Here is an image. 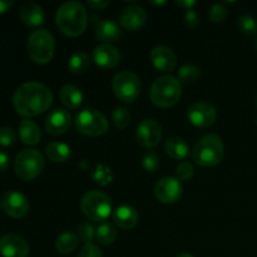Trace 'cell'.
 I'll return each instance as SVG.
<instances>
[{
	"mask_svg": "<svg viewBox=\"0 0 257 257\" xmlns=\"http://www.w3.org/2000/svg\"><path fill=\"white\" fill-rule=\"evenodd\" d=\"M53 94L47 85L38 82L23 83L13 95V105L23 117H35L49 109Z\"/></svg>",
	"mask_w": 257,
	"mask_h": 257,
	"instance_id": "1",
	"label": "cell"
},
{
	"mask_svg": "<svg viewBox=\"0 0 257 257\" xmlns=\"http://www.w3.org/2000/svg\"><path fill=\"white\" fill-rule=\"evenodd\" d=\"M55 22L63 34L72 38L79 37L87 28L88 12L84 5L78 2L64 3L58 9Z\"/></svg>",
	"mask_w": 257,
	"mask_h": 257,
	"instance_id": "2",
	"label": "cell"
},
{
	"mask_svg": "<svg viewBox=\"0 0 257 257\" xmlns=\"http://www.w3.org/2000/svg\"><path fill=\"white\" fill-rule=\"evenodd\" d=\"M223 155L225 146L222 138L215 133L203 136L192 151L193 161L202 167H215L222 161Z\"/></svg>",
	"mask_w": 257,
	"mask_h": 257,
	"instance_id": "3",
	"label": "cell"
},
{
	"mask_svg": "<svg viewBox=\"0 0 257 257\" xmlns=\"http://www.w3.org/2000/svg\"><path fill=\"white\" fill-rule=\"evenodd\" d=\"M182 89L180 80L172 75H163L153 82L151 88V100L160 108H170L180 100Z\"/></svg>",
	"mask_w": 257,
	"mask_h": 257,
	"instance_id": "4",
	"label": "cell"
},
{
	"mask_svg": "<svg viewBox=\"0 0 257 257\" xmlns=\"http://www.w3.org/2000/svg\"><path fill=\"white\" fill-rule=\"evenodd\" d=\"M55 42L47 29H37L28 38V54L37 64H47L54 55Z\"/></svg>",
	"mask_w": 257,
	"mask_h": 257,
	"instance_id": "5",
	"label": "cell"
},
{
	"mask_svg": "<svg viewBox=\"0 0 257 257\" xmlns=\"http://www.w3.org/2000/svg\"><path fill=\"white\" fill-rule=\"evenodd\" d=\"M44 156L38 150H23L14 161V172L22 181H32L44 168Z\"/></svg>",
	"mask_w": 257,
	"mask_h": 257,
	"instance_id": "6",
	"label": "cell"
},
{
	"mask_svg": "<svg viewBox=\"0 0 257 257\" xmlns=\"http://www.w3.org/2000/svg\"><path fill=\"white\" fill-rule=\"evenodd\" d=\"M80 208L85 217L90 221H104L112 212V203L105 193L99 191H89L80 200Z\"/></svg>",
	"mask_w": 257,
	"mask_h": 257,
	"instance_id": "7",
	"label": "cell"
},
{
	"mask_svg": "<svg viewBox=\"0 0 257 257\" xmlns=\"http://www.w3.org/2000/svg\"><path fill=\"white\" fill-rule=\"evenodd\" d=\"M75 125L83 135L89 136V137H98L107 132L109 124L104 114L92 108H87L77 114Z\"/></svg>",
	"mask_w": 257,
	"mask_h": 257,
	"instance_id": "8",
	"label": "cell"
},
{
	"mask_svg": "<svg viewBox=\"0 0 257 257\" xmlns=\"http://www.w3.org/2000/svg\"><path fill=\"white\" fill-rule=\"evenodd\" d=\"M112 87L118 99L125 103L135 102L141 93L140 78L130 70L117 73L113 78Z\"/></svg>",
	"mask_w": 257,
	"mask_h": 257,
	"instance_id": "9",
	"label": "cell"
},
{
	"mask_svg": "<svg viewBox=\"0 0 257 257\" xmlns=\"http://www.w3.org/2000/svg\"><path fill=\"white\" fill-rule=\"evenodd\" d=\"M2 210L13 218H23L29 213L30 205L28 198L18 191H8L0 201Z\"/></svg>",
	"mask_w": 257,
	"mask_h": 257,
	"instance_id": "10",
	"label": "cell"
},
{
	"mask_svg": "<svg viewBox=\"0 0 257 257\" xmlns=\"http://www.w3.org/2000/svg\"><path fill=\"white\" fill-rule=\"evenodd\" d=\"M187 118L196 127L207 128L215 123L216 118H217V112L210 103L195 102L188 107Z\"/></svg>",
	"mask_w": 257,
	"mask_h": 257,
	"instance_id": "11",
	"label": "cell"
},
{
	"mask_svg": "<svg viewBox=\"0 0 257 257\" xmlns=\"http://www.w3.org/2000/svg\"><path fill=\"white\" fill-rule=\"evenodd\" d=\"M136 138L142 147L153 148L162 140V128L157 120L151 119V118L143 119L138 124Z\"/></svg>",
	"mask_w": 257,
	"mask_h": 257,
	"instance_id": "12",
	"label": "cell"
},
{
	"mask_svg": "<svg viewBox=\"0 0 257 257\" xmlns=\"http://www.w3.org/2000/svg\"><path fill=\"white\" fill-rule=\"evenodd\" d=\"M182 185L175 177H165L158 181L155 187V196L162 203H175L182 196Z\"/></svg>",
	"mask_w": 257,
	"mask_h": 257,
	"instance_id": "13",
	"label": "cell"
},
{
	"mask_svg": "<svg viewBox=\"0 0 257 257\" xmlns=\"http://www.w3.org/2000/svg\"><path fill=\"white\" fill-rule=\"evenodd\" d=\"M29 243L18 235H5L0 238V255L3 257H28Z\"/></svg>",
	"mask_w": 257,
	"mask_h": 257,
	"instance_id": "14",
	"label": "cell"
},
{
	"mask_svg": "<svg viewBox=\"0 0 257 257\" xmlns=\"http://www.w3.org/2000/svg\"><path fill=\"white\" fill-rule=\"evenodd\" d=\"M72 125V117L69 112L63 108H57L45 119V130L52 136L64 135Z\"/></svg>",
	"mask_w": 257,
	"mask_h": 257,
	"instance_id": "15",
	"label": "cell"
},
{
	"mask_svg": "<svg viewBox=\"0 0 257 257\" xmlns=\"http://www.w3.org/2000/svg\"><path fill=\"white\" fill-rule=\"evenodd\" d=\"M151 62L160 72H171L177 65V57L171 48L166 45H157L151 52Z\"/></svg>",
	"mask_w": 257,
	"mask_h": 257,
	"instance_id": "16",
	"label": "cell"
},
{
	"mask_svg": "<svg viewBox=\"0 0 257 257\" xmlns=\"http://www.w3.org/2000/svg\"><path fill=\"white\" fill-rule=\"evenodd\" d=\"M93 59L98 67L103 69H112L120 62V53L114 45L103 43L93 50Z\"/></svg>",
	"mask_w": 257,
	"mask_h": 257,
	"instance_id": "17",
	"label": "cell"
},
{
	"mask_svg": "<svg viewBox=\"0 0 257 257\" xmlns=\"http://www.w3.org/2000/svg\"><path fill=\"white\" fill-rule=\"evenodd\" d=\"M147 20V13L140 5H130L122 10L119 17L120 25L124 29L135 32L142 28Z\"/></svg>",
	"mask_w": 257,
	"mask_h": 257,
	"instance_id": "18",
	"label": "cell"
},
{
	"mask_svg": "<svg viewBox=\"0 0 257 257\" xmlns=\"http://www.w3.org/2000/svg\"><path fill=\"white\" fill-rule=\"evenodd\" d=\"M92 19H94L93 23L95 25V37L104 42V44H110L119 40L122 32L118 24H115L112 20L99 19L98 17H92Z\"/></svg>",
	"mask_w": 257,
	"mask_h": 257,
	"instance_id": "19",
	"label": "cell"
},
{
	"mask_svg": "<svg viewBox=\"0 0 257 257\" xmlns=\"http://www.w3.org/2000/svg\"><path fill=\"white\" fill-rule=\"evenodd\" d=\"M20 19L23 24L29 28L39 27L45 19V14L43 8L34 2H25L20 8Z\"/></svg>",
	"mask_w": 257,
	"mask_h": 257,
	"instance_id": "20",
	"label": "cell"
},
{
	"mask_svg": "<svg viewBox=\"0 0 257 257\" xmlns=\"http://www.w3.org/2000/svg\"><path fill=\"white\" fill-rule=\"evenodd\" d=\"M138 212L131 206H119L113 213V221L122 230H131L138 222Z\"/></svg>",
	"mask_w": 257,
	"mask_h": 257,
	"instance_id": "21",
	"label": "cell"
},
{
	"mask_svg": "<svg viewBox=\"0 0 257 257\" xmlns=\"http://www.w3.org/2000/svg\"><path fill=\"white\" fill-rule=\"evenodd\" d=\"M165 151L173 160H185L190 153L187 142L181 137H170L166 141Z\"/></svg>",
	"mask_w": 257,
	"mask_h": 257,
	"instance_id": "22",
	"label": "cell"
},
{
	"mask_svg": "<svg viewBox=\"0 0 257 257\" xmlns=\"http://www.w3.org/2000/svg\"><path fill=\"white\" fill-rule=\"evenodd\" d=\"M19 137L24 145L34 146L39 143L42 135L39 127L33 120L24 119L19 124Z\"/></svg>",
	"mask_w": 257,
	"mask_h": 257,
	"instance_id": "23",
	"label": "cell"
},
{
	"mask_svg": "<svg viewBox=\"0 0 257 257\" xmlns=\"http://www.w3.org/2000/svg\"><path fill=\"white\" fill-rule=\"evenodd\" d=\"M60 100H62L63 104L65 107L70 108V109H77L80 104H82L83 100V94L80 92L79 88H77L75 85L68 84L60 89L59 93Z\"/></svg>",
	"mask_w": 257,
	"mask_h": 257,
	"instance_id": "24",
	"label": "cell"
},
{
	"mask_svg": "<svg viewBox=\"0 0 257 257\" xmlns=\"http://www.w3.org/2000/svg\"><path fill=\"white\" fill-rule=\"evenodd\" d=\"M45 155L50 161L57 163L67 162L72 156L69 146L62 142H52L45 147Z\"/></svg>",
	"mask_w": 257,
	"mask_h": 257,
	"instance_id": "25",
	"label": "cell"
},
{
	"mask_svg": "<svg viewBox=\"0 0 257 257\" xmlns=\"http://www.w3.org/2000/svg\"><path fill=\"white\" fill-rule=\"evenodd\" d=\"M79 236L77 233L72 232V231H67V232L60 233L55 240V248L59 253L67 255V253L73 252L75 248L79 245Z\"/></svg>",
	"mask_w": 257,
	"mask_h": 257,
	"instance_id": "26",
	"label": "cell"
},
{
	"mask_svg": "<svg viewBox=\"0 0 257 257\" xmlns=\"http://www.w3.org/2000/svg\"><path fill=\"white\" fill-rule=\"evenodd\" d=\"M117 230L114 226L109 222H103L95 230V240L100 243V245H112L117 238Z\"/></svg>",
	"mask_w": 257,
	"mask_h": 257,
	"instance_id": "27",
	"label": "cell"
},
{
	"mask_svg": "<svg viewBox=\"0 0 257 257\" xmlns=\"http://www.w3.org/2000/svg\"><path fill=\"white\" fill-rule=\"evenodd\" d=\"M68 67L75 74H82L85 73L90 67L89 55L84 52H77L69 58L68 60Z\"/></svg>",
	"mask_w": 257,
	"mask_h": 257,
	"instance_id": "28",
	"label": "cell"
},
{
	"mask_svg": "<svg viewBox=\"0 0 257 257\" xmlns=\"http://www.w3.org/2000/svg\"><path fill=\"white\" fill-rule=\"evenodd\" d=\"M200 68L195 64H186L180 68L178 70V80L180 83H186V84H191L195 83L196 80L200 78Z\"/></svg>",
	"mask_w": 257,
	"mask_h": 257,
	"instance_id": "29",
	"label": "cell"
},
{
	"mask_svg": "<svg viewBox=\"0 0 257 257\" xmlns=\"http://www.w3.org/2000/svg\"><path fill=\"white\" fill-rule=\"evenodd\" d=\"M93 181H95L97 183H99L100 186H107L109 185L113 181L114 176H113L112 170L109 167L104 165H98L95 167V171L93 172Z\"/></svg>",
	"mask_w": 257,
	"mask_h": 257,
	"instance_id": "30",
	"label": "cell"
},
{
	"mask_svg": "<svg viewBox=\"0 0 257 257\" xmlns=\"http://www.w3.org/2000/svg\"><path fill=\"white\" fill-rule=\"evenodd\" d=\"M112 119L118 130H125L131 123V113L127 108L117 107L112 113Z\"/></svg>",
	"mask_w": 257,
	"mask_h": 257,
	"instance_id": "31",
	"label": "cell"
},
{
	"mask_svg": "<svg viewBox=\"0 0 257 257\" xmlns=\"http://www.w3.org/2000/svg\"><path fill=\"white\" fill-rule=\"evenodd\" d=\"M237 25L241 32L246 33V34H256L257 33V20L252 15L243 14L238 17Z\"/></svg>",
	"mask_w": 257,
	"mask_h": 257,
	"instance_id": "32",
	"label": "cell"
},
{
	"mask_svg": "<svg viewBox=\"0 0 257 257\" xmlns=\"http://www.w3.org/2000/svg\"><path fill=\"white\" fill-rule=\"evenodd\" d=\"M142 166L147 172H156L160 167V158L153 151H147L142 157Z\"/></svg>",
	"mask_w": 257,
	"mask_h": 257,
	"instance_id": "33",
	"label": "cell"
},
{
	"mask_svg": "<svg viewBox=\"0 0 257 257\" xmlns=\"http://www.w3.org/2000/svg\"><path fill=\"white\" fill-rule=\"evenodd\" d=\"M78 236H79V238L83 242H85V245L87 243H92V241L95 238L94 227L89 222H87V221L82 222L79 225V227H78Z\"/></svg>",
	"mask_w": 257,
	"mask_h": 257,
	"instance_id": "34",
	"label": "cell"
},
{
	"mask_svg": "<svg viewBox=\"0 0 257 257\" xmlns=\"http://www.w3.org/2000/svg\"><path fill=\"white\" fill-rule=\"evenodd\" d=\"M226 15H227V8L223 4H220V3L213 4L212 7L210 8V10H208V17H210V19L212 20L213 23L223 22Z\"/></svg>",
	"mask_w": 257,
	"mask_h": 257,
	"instance_id": "35",
	"label": "cell"
},
{
	"mask_svg": "<svg viewBox=\"0 0 257 257\" xmlns=\"http://www.w3.org/2000/svg\"><path fill=\"white\" fill-rule=\"evenodd\" d=\"M17 141V135L15 131L10 127L0 128V146L3 147H10Z\"/></svg>",
	"mask_w": 257,
	"mask_h": 257,
	"instance_id": "36",
	"label": "cell"
},
{
	"mask_svg": "<svg viewBox=\"0 0 257 257\" xmlns=\"http://www.w3.org/2000/svg\"><path fill=\"white\" fill-rule=\"evenodd\" d=\"M176 173H177L178 180L181 181H188L192 178L193 173H195V168H193L192 163L190 162H181L176 168Z\"/></svg>",
	"mask_w": 257,
	"mask_h": 257,
	"instance_id": "37",
	"label": "cell"
},
{
	"mask_svg": "<svg viewBox=\"0 0 257 257\" xmlns=\"http://www.w3.org/2000/svg\"><path fill=\"white\" fill-rule=\"evenodd\" d=\"M78 257H103L102 251L93 243H87L78 253Z\"/></svg>",
	"mask_w": 257,
	"mask_h": 257,
	"instance_id": "38",
	"label": "cell"
},
{
	"mask_svg": "<svg viewBox=\"0 0 257 257\" xmlns=\"http://www.w3.org/2000/svg\"><path fill=\"white\" fill-rule=\"evenodd\" d=\"M185 23L190 28H197L200 25V17H198L197 12L193 9L187 10L185 14Z\"/></svg>",
	"mask_w": 257,
	"mask_h": 257,
	"instance_id": "39",
	"label": "cell"
},
{
	"mask_svg": "<svg viewBox=\"0 0 257 257\" xmlns=\"http://www.w3.org/2000/svg\"><path fill=\"white\" fill-rule=\"evenodd\" d=\"M9 163H10L9 156H8L5 152H0V172L7 171L8 167H9Z\"/></svg>",
	"mask_w": 257,
	"mask_h": 257,
	"instance_id": "40",
	"label": "cell"
},
{
	"mask_svg": "<svg viewBox=\"0 0 257 257\" xmlns=\"http://www.w3.org/2000/svg\"><path fill=\"white\" fill-rule=\"evenodd\" d=\"M110 4V2H103V0H97V2H88V5H89L92 9L94 10H102L104 9L105 7Z\"/></svg>",
	"mask_w": 257,
	"mask_h": 257,
	"instance_id": "41",
	"label": "cell"
},
{
	"mask_svg": "<svg viewBox=\"0 0 257 257\" xmlns=\"http://www.w3.org/2000/svg\"><path fill=\"white\" fill-rule=\"evenodd\" d=\"M13 5H14V2H13V0H4V2L0 0V14L8 12Z\"/></svg>",
	"mask_w": 257,
	"mask_h": 257,
	"instance_id": "42",
	"label": "cell"
},
{
	"mask_svg": "<svg viewBox=\"0 0 257 257\" xmlns=\"http://www.w3.org/2000/svg\"><path fill=\"white\" fill-rule=\"evenodd\" d=\"M177 5H180V7H182L186 10H191L193 5H196V2H193V0H185V2L180 0V2H177Z\"/></svg>",
	"mask_w": 257,
	"mask_h": 257,
	"instance_id": "43",
	"label": "cell"
},
{
	"mask_svg": "<svg viewBox=\"0 0 257 257\" xmlns=\"http://www.w3.org/2000/svg\"><path fill=\"white\" fill-rule=\"evenodd\" d=\"M177 257H193L191 253H181V255H178Z\"/></svg>",
	"mask_w": 257,
	"mask_h": 257,
	"instance_id": "44",
	"label": "cell"
},
{
	"mask_svg": "<svg viewBox=\"0 0 257 257\" xmlns=\"http://www.w3.org/2000/svg\"><path fill=\"white\" fill-rule=\"evenodd\" d=\"M255 47H256V50H257V38H256V42H255Z\"/></svg>",
	"mask_w": 257,
	"mask_h": 257,
	"instance_id": "45",
	"label": "cell"
},
{
	"mask_svg": "<svg viewBox=\"0 0 257 257\" xmlns=\"http://www.w3.org/2000/svg\"><path fill=\"white\" fill-rule=\"evenodd\" d=\"M256 105H257V99H256Z\"/></svg>",
	"mask_w": 257,
	"mask_h": 257,
	"instance_id": "46",
	"label": "cell"
}]
</instances>
